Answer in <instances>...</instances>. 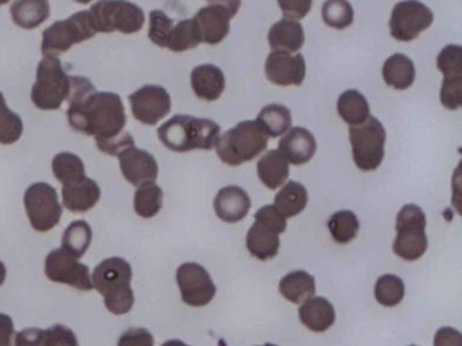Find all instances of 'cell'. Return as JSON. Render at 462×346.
<instances>
[{"mask_svg":"<svg viewBox=\"0 0 462 346\" xmlns=\"http://www.w3.org/2000/svg\"><path fill=\"white\" fill-rule=\"evenodd\" d=\"M69 126L97 140H109L123 132L126 124L125 107L115 92H94L86 99L69 105Z\"/></svg>","mask_w":462,"mask_h":346,"instance_id":"cell-1","label":"cell"},{"mask_svg":"<svg viewBox=\"0 0 462 346\" xmlns=\"http://www.w3.org/2000/svg\"><path fill=\"white\" fill-rule=\"evenodd\" d=\"M220 135L221 127L216 122L183 114L172 116L158 130L162 143L177 153H186L196 149L212 150L217 145Z\"/></svg>","mask_w":462,"mask_h":346,"instance_id":"cell-2","label":"cell"},{"mask_svg":"<svg viewBox=\"0 0 462 346\" xmlns=\"http://www.w3.org/2000/svg\"><path fill=\"white\" fill-rule=\"evenodd\" d=\"M131 264L121 257H110L97 265L93 272V286L104 296L105 305L115 315L128 314L134 307Z\"/></svg>","mask_w":462,"mask_h":346,"instance_id":"cell-3","label":"cell"},{"mask_svg":"<svg viewBox=\"0 0 462 346\" xmlns=\"http://www.w3.org/2000/svg\"><path fill=\"white\" fill-rule=\"evenodd\" d=\"M269 137L256 121H245L220 135L217 156L229 167H239L266 150Z\"/></svg>","mask_w":462,"mask_h":346,"instance_id":"cell-4","label":"cell"},{"mask_svg":"<svg viewBox=\"0 0 462 346\" xmlns=\"http://www.w3.org/2000/svg\"><path fill=\"white\" fill-rule=\"evenodd\" d=\"M69 78L58 57L45 56L37 68L32 102L40 110H58L69 97Z\"/></svg>","mask_w":462,"mask_h":346,"instance_id":"cell-5","label":"cell"},{"mask_svg":"<svg viewBox=\"0 0 462 346\" xmlns=\"http://www.w3.org/2000/svg\"><path fill=\"white\" fill-rule=\"evenodd\" d=\"M426 214L416 205H402L397 214L393 253L405 261H416L426 253Z\"/></svg>","mask_w":462,"mask_h":346,"instance_id":"cell-6","label":"cell"},{"mask_svg":"<svg viewBox=\"0 0 462 346\" xmlns=\"http://www.w3.org/2000/svg\"><path fill=\"white\" fill-rule=\"evenodd\" d=\"M285 230L286 218L274 205L259 208L255 214V222L245 238L251 256L261 261L274 259L280 251V234L285 232Z\"/></svg>","mask_w":462,"mask_h":346,"instance_id":"cell-7","label":"cell"},{"mask_svg":"<svg viewBox=\"0 0 462 346\" xmlns=\"http://www.w3.org/2000/svg\"><path fill=\"white\" fill-rule=\"evenodd\" d=\"M90 11H79L64 21L56 22L42 34V51L44 56L58 57L77 43L91 40L97 34Z\"/></svg>","mask_w":462,"mask_h":346,"instance_id":"cell-8","label":"cell"},{"mask_svg":"<svg viewBox=\"0 0 462 346\" xmlns=\"http://www.w3.org/2000/svg\"><path fill=\"white\" fill-rule=\"evenodd\" d=\"M88 11L98 32L134 34L144 26V11L128 0H98Z\"/></svg>","mask_w":462,"mask_h":346,"instance_id":"cell-9","label":"cell"},{"mask_svg":"<svg viewBox=\"0 0 462 346\" xmlns=\"http://www.w3.org/2000/svg\"><path fill=\"white\" fill-rule=\"evenodd\" d=\"M348 137L356 167L364 172L377 169L385 156L386 132L383 123L370 115L359 126H350Z\"/></svg>","mask_w":462,"mask_h":346,"instance_id":"cell-10","label":"cell"},{"mask_svg":"<svg viewBox=\"0 0 462 346\" xmlns=\"http://www.w3.org/2000/svg\"><path fill=\"white\" fill-rule=\"evenodd\" d=\"M23 203L32 227L40 232L52 230L63 215L58 191L48 183L32 184L26 189Z\"/></svg>","mask_w":462,"mask_h":346,"instance_id":"cell-11","label":"cell"},{"mask_svg":"<svg viewBox=\"0 0 462 346\" xmlns=\"http://www.w3.org/2000/svg\"><path fill=\"white\" fill-rule=\"evenodd\" d=\"M434 22V14L419 0H404L397 3L392 10L389 29L394 40L410 42L420 32L429 29Z\"/></svg>","mask_w":462,"mask_h":346,"instance_id":"cell-12","label":"cell"},{"mask_svg":"<svg viewBox=\"0 0 462 346\" xmlns=\"http://www.w3.org/2000/svg\"><path fill=\"white\" fill-rule=\"evenodd\" d=\"M45 275L55 283L69 284L80 291L94 288L90 269L66 249H55L45 259Z\"/></svg>","mask_w":462,"mask_h":346,"instance_id":"cell-13","label":"cell"},{"mask_svg":"<svg viewBox=\"0 0 462 346\" xmlns=\"http://www.w3.org/2000/svg\"><path fill=\"white\" fill-rule=\"evenodd\" d=\"M180 296L191 307H204L216 296L215 283L209 272L197 262H185L177 270Z\"/></svg>","mask_w":462,"mask_h":346,"instance_id":"cell-14","label":"cell"},{"mask_svg":"<svg viewBox=\"0 0 462 346\" xmlns=\"http://www.w3.org/2000/svg\"><path fill=\"white\" fill-rule=\"evenodd\" d=\"M132 114L137 121L155 126L171 111V96L161 86H144L129 96Z\"/></svg>","mask_w":462,"mask_h":346,"instance_id":"cell-15","label":"cell"},{"mask_svg":"<svg viewBox=\"0 0 462 346\" xmlns=\"http://www.w3.org/2000/svg\"><path fill=\"white\" fill-rule=\"evenodd\" d=\"M307 65L302 54L272 51L264 64V75L270 83L280 86H301Z\"/></svg>","mask_w":462,"mask_h":346,"instance_id":"cell-16","label":"cell"},{"mask_svg":"<svg viewBox=\"0 0 462 346\" xmlns=\"http://www.w3.org/2000/svg\"><path fill=\"white\" fill-rule=\"evenodd\" d=\"M120 159L121 173L132 186L156 181L159 175L158 162L152 154L147 150L131 146L118 154Z\"/></svg>","mask_w":462,"mask_h":346,"instance_id":"cell-17","label":"cell"},{"mask_svg":"<svg viewBox=\"0 0 462 346\" xmlns=\"http://www.w3.org/2000/svg\"><path fill=\"white\" fill-rule=\"evenodd\" d=\"M193 19L201 42L217 45L228 35L232 16L221 5H209L199 10Z\"/></svg>","mask_w":462,"mask_h":346,"instance_id":"cell-18","label":"cell"},{"mask_svg":"<svg viewBox=\"0 0 462 346\" xmlns=\"http://www.w3.org/2000/svg\"><path fill=\"white\" fill-rule=\"evenodd\" d=\"M213 207L221 221L226 223H237L250 213L251 199L242 187H224L216 195Z\"/></svg>","mask_w":462,"mask_h":346,"instance_id":"cell-19","label":"cell"},{"mask_svg":"<svg viewBox=\"0 0 462 346\" xmlns=\"http://www.w3.org/2000/svg\"><path fill=\"white\" fill-rule=\"evenodd\" d=\"M315 135L305 127H291L285 137L278 143V150L285 156L289 164L304 165L316 153Z\"/></svg>","mask_w":462,"mask_h":346,"instance_id":"cell-20","label":"cell"},{"mask_svg":"<svg viewBox=\"0 0 462 346\" xmlns=\"http://www.w3.org/2000/svg\"><path fill=\"white\" fill-rule=\"evenodd\" d=\"M191 88L199 99L215 102L226 89V76L212 64L199 65L191 70Z\"/></svg>","mask_w":462,"mask_h":346,"instance_id":"cell-21","label":"cell"},{"mask_svg":"<svg viewBox=\"0 0 462 346\" xmlns=\"http://www.w3.org/2000/svg\"><path fill=\"white\" fill-rule=\"evenodd\" d=\"M300 321L310 332H324L335 323L334 305L326 297L312 296L302 303L299 310Z\"/></svg>","mask_w":462,"mask_h":346,"instance_id":"cell-22","label":"cell"},{"mask_svg":"<svg viewBox=\"0 0 462 346\" xmlns=\"http://www.w3.org/2000/svg\"><path fill=\"white\" fill-rule=\"evenodd\" d=\"M304 42V27L293 19L282 18L270 29L269 45L273 51L296 53Z\"/></svg>","mask_w":462,"mask_h":346,"instance_id":"cell-23","label":"cell"},{"mask_svg":"<svg viewBox=\"0 0 462 346\" xmlns=\"http://www.w3.org/2000/svg\"><path fill=\"white\" fill-rule=\"evenodd\" d=\"M61 194L64 207L71 213H88L101 199V188L88 178L74 186L63 187Z\"/></svg>","mask_w":462,"mask_h":346,"instance_id":"cell-24","label":"cell"},{"mask_svg":"<svg viewBox=\"0 0 462 346\" xmlns=\"http://www.w3.org/2000/svg\"><path fill=\"white\" fill-rule=\"evenodd\" d=\"M259 180L269 189L283 186L289 178V162L277 149L267 150L258 161Z\"/></svg>","mask_w":462,"mask_h":346,"instance_id":"cell-25","label":"cell"},{"mask_svg":"<svg viewBox=\"0 0 462 346\" xmlns=\"http://www.w3.org/2000/svg\"><path fill=\"white\" fill-rule=\"evenodd\" d=\"M50 15L51 5L48 0H14L12 5L13 21L23 29H37Z\"/></svg>","mask_w":462,"mask_h":346,"instance_id":"cell-26","label":"cell"},{"mask_svg":"<svg viewBox=\"0 0 462 346\" xmlns=\"http://www.w3.org/2000/svg\"><path fill=\"white\" fill-rule=\"evenodd\" d=\"M415 65H413L412 59L404 54H393L383 62V81L392 88L399 89V91L410 88L415 81Z\"/></svg>","mask_w":462,"mask_h":346,"instance_id":"cell-27","label":"cell"},{"mask_svg":"<svg viewBox=\"0 0 462 346\" xmlns=\"http://www.w3.org/2000/svg\"><path fill=\"white\" fill-rule=\"evenodd\" d=\"M280 292L285 299L294 305L304 303L315 295V278L305 270H293L281 278Z\"/></svg>","mask_w":462,"mask_h":346,"instance_id":"cell-28","label":"cell"},{"mask_svg":"<svg viewBox=\"0 0 462 346\" xmlns=\"http://www.w3.org/2000/svg\"><path fill=\"white\" fill-rule=\"evenodd\" d=\"M308 205V191L301 183L289 180L275 195L274 207L285 218H293L305 210Z\"/></svg>","mask_w":462,"mask_h":346,"instance_id":"cell-29","label":"cell"},{"mask_svg":"<svg viewBox=\"0 0 462 346\" xmlns=\"http://www.w3.org/2000/svg\"><path fill=\"white\" fill-rule=\"evenodd\" d=\"M337 113L348 126H359L370 116L369 103L361 92L348 89L337 99Z\"/></svg>","mask_w":462,"mask_h":346,"instance_id":"cell-30","label":"cell"},{"mask_svg":"<svg viewBox=\"0 0 462 346\" xmlns=\"http://www.w3.org/2000/svg\"><path fill=\"white\" fill-rule=\"evenodd\" d=\"M52 170L63 187L74 186L88 178L85 162L77 154L69 151H63L53 157Z\"/></svg>","mask_w":462,"mask_h":346,"instance_id":"cell-31","label":"cell"},{"mask_svg":"<svg viewBox=\"0 0 462 346\" xmlns=\"http://www.w3.org/2000/svg\"><path fill=\"white\" fill-rule=\"evenodd\" d=\"M256 122L267 137L277 138L291 130V113L285 105H269L262 108Z\"/></svg>","mask_w":462,"mask_h":346,"instance_id":"cell-32","label":"cell"},{"mask_svg":"<svg viewBox=\"0 0 462 346\" xmlns=\"http://www.w3.org/2000/svg\"><path fill=\"white\" fill-rule=\"evenodd\" d=\"M134 203L137 215L145 219L153 218L163 205V189L155 181L142 184L134 192Z\"/></svg>","mask_w":462,"mask_h":346,"instance_id":"cell-33","label":"cell"},{"mask_svg":"<svg viewBox=\"0 0 462 346\" xmlns=\"http://www.w3.org/2000/svg\"><path fill=\"white\" fill-rule=\"evenodd\" d=\"M93 240L90 224L86 221H75L64 230L61 248L66 249L78 260L85 256Z\"/></svg>","mask_w":462,"mask_h":346,"instance_id":"cell-34","label":"cell"},{"mask_svg":"<svg viewBox=\"0 0 462 346\" xmlns=\"http://www.w3.org/2000/svg\"><path fill=\"white\" fill-rule=\"evenodd\" d=\"M201 43L194 19H183L172 27L166 48L175 53L196 49Z\"/></svg>","mask_w":462,"mask_h":346,"instance_id":"cell-35","label":"cell"},{"mask_svg":"<svg viewBox=\"0 0 462 346\" xmlns=\"http://www.w3.org/2000/svg\"><path fill=\"white\" fill-rule=\"evenodd\" d=\"M328 230L335 242L345 245V243L351 242V241L358 235V218H356L353 211H337V213L332 214V215L329 216Z\"/></svg>","mask_w":462,"mask_h":346,"instance_id":"cell-36","label":"cell"},{"mask_svg":"<svg viewBox=\"0 0 462 346\" xmlns=\"http://www.w3.org/2000/svg\"><path fill=\"white\" fill-rule=\"evenodd\" d=\"M404 281L396 275H383L378 278L374 287V296L381 305L394 307L404 299Z\"/></svg>","mask_w":462,"mask_h":346,"instance_id":"cell-37","label":"cell"},{"mask_svg":"<svg viewBox=\"0 0 462 346\" xmlns=\"http://www.w3.org/2000/svg\"><path fill=\"white\" fill-rule=\"evenodd\" d=\"M324 23L332 29L345 30L354 22L353 5L347 0H326L321 8Z\"/></svg>","mask_w":462,"mask_h":346,"instance_id":"cell-38","label":"cell"},{"mask_svg":"<svg viewBox=\"0 0 462 346\" xmlns=\"http://www.w3.org/2000/svg\"><path fill=\"white\" fill-rule=\"evenodd\" d=\"M23 119L10 110L4 94L0 92V143L12 145L23 137Z\"/></svg>","mask_w":462,"mask_h":346,"instance_id":"cell-39","label":"cell"},{"mask_svg":"<svg viewBox=\"0 0 462 346\" xmlns=\"http://www.w3.org/2000/svg\"><path fill=\"white\" fill-rule=\"evenodd\" d=\"M437 67L445 77H462V48L448 45L438 54Z\"/></svg>","mask_w":462,"mask_h":346,"instance_id":"cell-40","label":"cell"},{"mask_svg":"<svg viewBox=\"0 0 462 346\" xmlns=\"http://www.w3.org/2000/svg\"><path fill=\"white\" fill-rule=\"evenodd\" d=\"M174 27V21L163 11L153 10L150 14V32L148 37L155 45L161 48H166L167 40H169L170 32Z\"/></svg>","mask_w":462,"mask_h":346,"instance_id":"cell-41","label":"cell"},{"mask_svg":"<svg viewBox=\"0 0 462 346\" xmlns=\"http://www.w3.org/2000/svg\"><path fill=\"white\" fill-rule=\"evenodd\" d=\"M440 102L448 110H458L462 105V77H443Z\"/></svg>","mask_w":462,"mask_h":346,"instance_id":"cell-42","label":"cell"},{"mask_svg":"<svg viewBox=\"0 0 462 346\" xmlns=\"http://www.w3.org/2000/svg\"><path fill=\"white\" fill-rule=\"evenodd\" d=\"M44 346H79V342L69 327L53 324L45 330Z\"/></svg>","mask_w":462,"mask_h":346,"instance_id":"cell-43","label":"cell"},{"mask_svg":"<svg viewBox=\"0 0 462 346\" xmlns=\"http://www.w3.org/2000/svg\"><path fill=\"white\" fill-rule=\"evenodd\" d=\"M97 146L104 153L118 156L126 148L134 146V140L128 132H123L117 137L109 138V140H97Z\"/></svg>","mask_w":462,"mask_h":346,"instance_id":"cell-44","label":"cell"},{"mask_svg":"<svg viewBox=\"0 0 462 346\" xmlns=\"http://www.w3.org/2000/svg\"><path fill=\"white\" fill-rule=\"evenodd\" d=\"M153 335L144 327H131L123 332L118 346H153Z\"/></svg>","mask_w":462,"mask_h":346,"instance_id":"cell-45","label":"cell"},{"mask_svg":"<svg viewBox=\"0 0 462 346\" xmlns=\"http://www.w3.org/2000/svg\"><path fill=\"white\" fill-rule=\"evenodd\" d=\"M283 16L288 19H304L312 8V0H278Z\"/></svg>","mask_w":462,"mask_h":346,"instance_id":"cell-46","label":"cell"},{"mask_svg":"<svg viewBox=\"0 0 462 346\" xmlns=\"http://www.w3.org/2000/svg\"><path fill=\"white\" fill-rule=\"evenodd\" d=\"M44 330L29 327L15 334L14 346H44Z\"/></svg>","mask_w":462,"mask_h":346,"instance_id":"cell-47","label":"cell"},{"mask_svg":"<svg viewBox=\"0 0 462 346\" xmlns=\"http://www.w3.org/2000/svg\"><path fill=\"white\" fill-rule=\"evenodd\" d=\"M434 346H462L461 332L453 327H440L435 332Z\"/></svg>","mask_w":462,"mask_h":346,"instance_id":"cell-48","label":"cell"},{"mask_svg":"<svg viewBox=\"0 0 462 346\" xmlns=\"http://www.w3.org/2000/svg\"><path fill=\"white\" fill-rule=\"evenodd\" d=\"M14 335L13 319L7 314H0V346H14L13 345Z\"/></svg>","mask_w":462,"mask_h":346,"instance_id":"cell-49","label":"cell"},{"mask_svg":"<svg viewBox=\"0 0 462 346\" xmlns=\"http://www.w3.org/2000/svg\"><path fill=\"white\" fill-rule=\"evenodd\" d=\"M208 2H209V5H221L232 18L236 15L240 5H242V0H208Z\"/></svg>","mask_w":462,"mask_h":346,"instance_id":"cell-50","label":"cell"},{"mask_svg":"<svg viewBox=\"0 0 462 346\" xmlns=\"http://www.w3.org/2000/svg\"><path fill=\"white\" fill-rule=\"evenodd\" d=\"M6 265H5L4 262L0 261V286H2V284L5 283V280H6Z\"/></svg>","mask_w":462,"mask_h":346,"instance_id":"cell-51","label":"cell"},{"mask_svg":"<svg viewBox=\"0 0 462 346\" xmlns=\"http://www.w3.org/2000/svg\"><path fill=\"white\" fill-rule=\"evenodd\" d=\"M162 346H190L188 345V343L183 342V341L180 340H170L166 341V342L163 343Z\"/></svg>","mask_w":462,"mask_h":346,"instance_id":"cell-52","label":"cell"},{"mask_svg":"<svg viewBox=\"0 0 462 346\" xmlns=\"http://www.w3.org/2000/svg\"><path fill=\"white\" fill-rule=\"evenodd\" d=\"M77 3H80V5H88V3L93 2V0H75Z\"/></svg>","mask_w":462,"mask_h":346,"instance_id":"cell-53","label":"cell"},{"mask_svg":"<svg viewBox=\"0 0 462 346\" xmlns=\"http://www.w3.org/2000/svg\"><path fill=\"white\" fill-rule=\"evenodd\" d=\"M10 0H0V5H6V3H9Z\"/></svg>","mask_w":462,"mask_h":346,"instance_id":"cell-54","label":"cell"},{"mask_svg":"<svg viewBox=\"0 0 462 346\" xmlns=\"http://www.w3.org/2000/svg\"><path fill=\"white\" fill-rule=\"evenodd\" d=\"M262 346H277V345H274V343H266V345H262Z\"/></svg>","mask_w":462,"mask_h":346,"instance_id":"cell-55","label":"cell"},{"mask_svg":"<svg viewBox=\"0 0 462 346\" xmlns=\"http://www.w3.org/2000/svg\"><path fill=\"white\" fill-rule=\"evenodd\" d=\"M410 346H416V345H410Z\"/></svg>","mask_w":462,"mask_h":346,"instance_id":"cell-56","label":"cell"}]
</instances>
